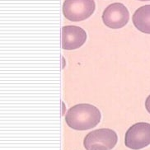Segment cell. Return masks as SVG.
Masks as SVG:
<instances>
[{
    "label": "cell",
    "instance_id": "3957f363",
    "mask_svg": "<svg viewBox=\"0 0 150 150\" xmlns=\"http://www.w3.org/2000/svg\"><path fill=\"white\" fill-rule=\"evenodd\" d=\"M125 144L133 150L142 149L150 144V124L138 122L127 129L125 134Z\"/></svg>",
    "mask_w": 150,
    "mask_h": 150
},
{
    "label": "cell",
    "instance_id": "52a82bcc",
    "mask_svg": "<svg viewBox=\"0 0 150 150\" xmlns=\"http://www.w3.org/2000/svg\"><path fill=\"white\" fill-rule=\"evenodd\" d=\"M134 26L139 31L150 34V4L137 9L132 17Z\"/></svg>",
    "mask_w": 150,
    "mask_h": 150
},
{
    "label": "cell",
    "instance_id": "7a4b0ae2",
    "mask_svg": "<svg viewBox=\"0 0 150 150\" xmlns=\"http://www.w3.org/2000/svg\"><path fill=\"white\" fill-rule=\"evenodd\" d=\"M96 9L94 0H65L63 4V14L71 22H81L92 16Z\"/></svg>",
    "mask_w": 150,
    "mask_h": 150
},
{
    "label": "cell",
    "instance_id": "5b68a950",
    "mask_svg": "<svg viewBox=\"0 0 150 150\" xmlns=\"http://www.w3.org/2000/svg\"><path fill=\"white\" fill-rule=\"evenodd\" d=\"M118 136L113 129L108 128L98 129L88 134L83 139V146L86 150H89L94 144H99L112 149L117 144Z\"/></svg>",
    "mask_w": 150,
    "mask_h": 150
},
{
    "label": "cell",
    "instance_id": "277c9868",
    "mask_svg": "<svg viewBox=\"0 0 150 150\" xmlns=\"http://www.w3.org/2000/svg\"><path fill=\"white\" fill-rule=\"evenodd\" d=\"M102 22L110 29H120L125 27L129 20L127 8L121 3H114L107 6L102 16Z\"/></svg>",
    "mask_w": 150,
    "mask_h": 150
},
{
    "label": "cell",
    "instance_id": "30bf717a",
    "mask_svg": "<svg viewBox=\"0 0 150 150\" xmlns=\"http://www.w3.org/2000/svg\"><path fill=\"white\" fill-rule=\"evenodd\" d=\"M139 1H150V0H139Z\"/></svg>",
    "mask_w": 150,
    "mask_h": 150
},
{
    "label": "cell",
    "instance_id": "6da1fadb",
    "mask_svg": "<svg viewBox=\"0 0 150 150\" xmlns=\"http://www.w3.org/2000/svg\"><path fill=\"white\" fill-rule=\"evenodd\" d=\"M65 122L75 130H88L100 123L102 114L98 108L88 103H80L69 108L65 114Z\"/></svg>",
    "mask_w": 150,
    "mask_h": 150
},
{
    "label": "cell",
    "instance_id": "9c48e42d",
    "mask_svg": "<svg viewBox=\"0 0 150 150\" xmlns=\"http://www.w3.org/2000/svg\"><path fill=\"white\" fill-rule=\"evenodd\" d=\"M145 108L147 111L150 114V95H149V97L146 98L145 100Z\"/></svg>",
    "mask_w": 150,
    "mask_h": 150
},
{
    "label": "cell",
    "instance_id": "8992f818",
    "mask_svg": "<svg viewBox=\"0 0 150 150\" xmlns=\"http://www.w3.org/2000/svg\"><path fill=\"white\" fill-rule=\"evenodd\" d=\"M88 35L83 28L77 26H64L62 28V49L74 50L86 42Z\"/></svg>",
    "mask_w": 150,
    "mask_h": 150
},
{
    "label": "cell",
    "instance_id": "ba28073f",
    "mask_svg": "<svg viewBox=\"0 0 150 150\" xmlns=\"http://www.w3.org/2000/svg\"><path fill=\"white\" fill-rule=\"evenodd\" d=\"M89 150H110V149H108L107 147L102 144H94L93 145Z\"/></svg>",
    "mask_w": 150,
    "mask_h": 150
}]
</instances>
